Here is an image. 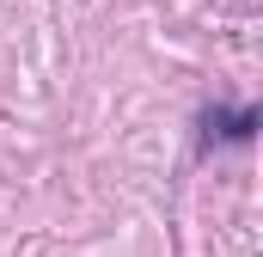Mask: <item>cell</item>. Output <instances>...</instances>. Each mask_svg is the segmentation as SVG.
<instances>
[{"instance_id": "1", "label": "cell", "mask_w": 263, "mask_h": 257, "mask_svg": "<svg viewBox=\"0 0 263 257\" xmlns=\"http://www.w3.org/2000/svg\"><path fill=\"white\" fill-rule=\"evenodd\" d=\"M202 123H208V141H251L257 111H202Z\"/></svg>"}]
</instances>
